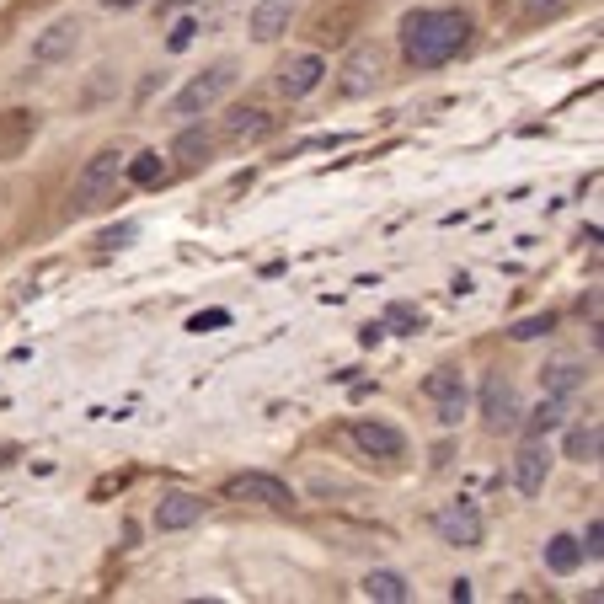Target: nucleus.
Returning a JSON list of instances; mask_svg holds the SVG:
<instances>
[{
    "instance_id": "21",
    "label": "nucleus",
    "mask_w": 604,
    "mask_h": 604,
    "mask_svg": "<svg viewBox=\"0 0 604 604\" xmlns=\"http://www.w3.org/2000/svg\"><path fill=\"white\" fill-rule=\"evenodd\" d=\"M583 375H588V369H583L578 359H562V364H551L540 380H546V396H562V401H567V396L583 385Z\"/></svg>"
},
{
    "instance_id": "11",
    "label": "nucleus",
    "mask_w": 604,
    "mask_h": 604,
    "mask_svg": "<svg viewBox=\"0 0 604 604\" xmlns=\"http://www.w3.org/2000/svg\"><path fill=\"white\" fill-rule=\"evenodd\" d=\"M81 49V22H54L33 38V65H65V59Z\"/></svg>"
},
{
    "instance_id": "6",
    "label": "nucleus",
    "mask_w": 604,
    "mask_h": 604,
    "mask_svg": "<svg viewBox=\"0 0 604 604\" xmlns=\"http://www.w3.org/2000/svg\"><path fill=\"white\" fill-rule=\"evenodd\" d=\"M225 498H230V503H257V508H273V514L294 508L289 482H278V476H268V471H241V476H230V482H225Z\"/></svg>"
},
{
    "instance_id": "29",
    "label": "nucleus",
    "mask_w": 604,
    "mask_h": 604,
    "mask_svg": "<svg viewBox=\"0 0 604 604\" xmlns=\"http://www.w3.org/2000/svg\"><path fill=\"white\" fill-rule=\"evenodd\" d=\"M551 11H562V0H524V17H530V22L551 17Z\"/></svg>"
},
{
    "instance_id": "30",
    "label": "nucleus",
    "mask_w": 604,
    "mask_h": 604,
    "mask_svg": "<svg viewBox=\"0 0 604 604\" xmlns=\"http://www.w3.org/2000/svg\"><path fill=\"white\" fill-rule=\"evenodd\" d=\"M385 321H391V327H412V321H423L412 311V305H391V311H385Z\"/></svg>"
},
{
    "instance_id": "32",
    "label": "nucleus",
    "mask_w": 604,
    "mask_h": 604,
    "mask_svg": "<svg viewBox=\"0 0 604 604\" xmlns=\"http://www.w3.org/2000/svg\"><path fill=\"white\" fill-rule=\"evenodd\" d=\"M188 6H198V0H161V11H188Z\"/></svg>"
},
{
    "instance_id": "13",
    "label": "nucleus",
    "mask_w": 604,
    "mask_h": 604,
    "mask_svg": "<svg viewBox=\"0 0 604 604\" xmlns=\"http://www.w3.org/2000/svg\"><path fill=\"white\" fill-rule=\"evenodd\" d=\"M225 145H257V139H268L273 134V113H268V107H230V113H225Z\"/></svg>"
},
{
    "instance_id": "12",
    "label": "nucleus",
    "mask_w": 604,
    "mask_h": 604,
    "mask_svg": "<svg viewBox=\"0 0 604 604\" xmlns=\"http://www.w3.org/2000/svg\"><path fill=\"white\" fill-rule=\"evenodd\" d=\"M33 139H38V113H27V107H6V113H0V166L17 161Z\"/></svg>"
},
{
    "instance_id": "27",
    "label": "nucleus",
    "mask_w": 604,
    "mask_h": 604,
    "mask_svg": "<svg viewBox=\"0 0 604 604\" xmlns=\"http://www.w3.org/2000/svg\"><path fill=\"white\" fill-rule=\"evenodd\" d=\"M439 407V428H455L460 417H466V396H444V401H433Z\"/></svg>"
},
{
    "instance_id": "23",
    "label": "nucleus",
    "mask_w": 604,
    "mask_h": 604,
    "mask_svg": "<svg viewBox=\"0 0 604 604\" xmlns=\"http://www.w3.org/2000/svg\"><path fill=\"white\" fill-rule=\"evenodd\" d=\"M123 172H129L139 188H156V182H166V161H161V150H139L134 161H123Z\"/></svg>"
},
{
    "instance_id": "26",
    "label": "nucleus",
    "mask_w": 604,
    "mask_h": 604,
    "mask_svg": "<svg viewBox=\"0 0 604 604\" xmlns=\"http://www.w3.org/2000/svg\"><path fill=\"white\" fill-rule=\"evenodd\" d=\"M578 551L588 556V562H599V556H604V519H588V530H583V540H578Z\"/></svg>"
},
{
    "instance_id": "31",
    "label": "nucleus",
    "mask_w": 604,
    "mask_h": 604,
    "mask_svg": "<svg viewBox=\"0 0 604 604\" xmlns=\"http://www.w3.org/2000/svg\"><path fill=\"white\" fill-rule=\"evenodd\" d=\"M107 11H134V6H145V0H102Z\"/></svg>"
},
{
    "instance_id": "14",
    "label": "nucleus",
    "mask_w": 604,
    "mask_h": 604,
    "mask_svg": "<svg viewBox=\"0 0 604 604\" xmlns=\"http://www.w3.org/2000/svg\"><path fill=\"white\" fill-rule=\"evenodd\" d=\"M204 519V498L198 492H161V503H156V530H188V524Z\"/></svg>"
},
{
    "instance_id": "9",
    "label": "nucleus",
    "mask_w": 604,
    "mask_h": 604,
    "mask_svg": "<svg viewBox=\"0 0 604 604\" xmlns=\"http://www.w3.org/2000/svg\"><path fill=\"white\" fill-rule=\"evenodd\" d=\"M482 417H487L492 433L519 428L524 407H519V391H514V385H508L503 375H487V380H482Z\"/></svg>"
},
{
    "instance_id": "7",
    "label": "nucleus",
    "mask_w": 604,
    "mask_h": 604,
    "mask_svg": "<svg viewBox=\"0 0 604 604\" xmlns=\"http://www.w3.org/2000/svg\"><path fill=\"white\" fill-rule=\"evenodd\" d=\"M348 439L359 444V455H369V460H401L407 455V433L380 423V417H359V423L348 428Z\"/></svg>"
},
{
    "instance_id": "1",
    "label": "nucleus",
    "mask_w": 604,
    "mask_h": 604,
    "mask_svg": "<svg viewBox=\"0 0 604 604\" xmlns=\"http://www.w3.org/2000/svg\"><path fill=\"white\" fill-rule=\"evenodd\" d=\"M466 43H471V17L466 11L433 6V11H412V17L401 22V54H407V65H417V70L449 65Z\"/></svg>"
},
{
    "instance_id": "22",
    "label": "nucleus",
    "mask_w": 604,
    "mask_h": 604,
    "mask_svg": "<svg viewBox=\"0 0 604 604\" xmlns=\"http://www.w3.org/2000/svg\"><path fill=\"white\" fill-rule=\"evenodd\" d=\"M546 567L562 572V578H567V572H578V567H583L578 540H572V535H551V540H546Z\"/></svg>"
},
{
    "instance_id": "20",
    "label": "nucleus",
    "mask_w": 604,
    "mask_h": 604,
    "mask_svg": "<svg viewBox=\"0 0 604 604\" xmlns=\"http://www.w3.org/2000/svg\"><path fill=\"white\" fill-rule=\"evenodd\" d=\"M562 417H567V401H562V396H546L530 417H519V423H524V433H530V439H546L551 428H562Z\"/></svg>"
},
{
    "instance_id": "17",
    "label": "nucleus",
    "mask_w": 604,
    "mask_h": 604,
    "mask_svg": "<svg viewBox=\"0 0 604 604\" xmlns=\"http://www.w3.org/2000/svg\"><path fill=\"white\" fill-rule=\"evenodd\" d=\"M604 455V428L599 423H578L567 433V460H578V466H599Z\"/></svg>"
},
{
    "instance_id": "15",
    "label": "nucleus",
    "mask_w": 604,
    "mask_h": 604,
    "mask_svg": "<svg viewBox=\"0 0 604 604\" xmlns=\"http://www.w3.org/2000/svg\"><path fill=\"white\" fill-rule=\"evenodd\" d=\"M294 11H300V0H257V6H252V22H246V27H252L257 43H273V38L289 33Z\"/></svg>"
},
{
    "instance_id": "28",
    "label": "nucleus",
    "mask_w": 604,
    "mask_h": 604,
    "mask_svg": "<svg viewBox=\"0 0 604 604\" xmlns=\"http://www.w3.org/2000/svg\"><path fill=\"white\" fill-rule=\"evenodd\" d=\"M193 38H198V22H193V17H182V22L172 27V38H166V43H172V54H182Z\"/></svg>"
},
{
    "instance_id": "3",
    "label": "nucleus",
    "mask_w": 604,
    "mask_h": 604,
    "mask_svg": "<svg viewBox=\"0 0 604 604\" xmlns=\"http://www.w3.org/2000/svg\"><path fill=\"white\" fill-rule=\"evenodd\" d=\"M230 86H236V65H230V59H220V65H209L204 75H193V81L172 97V107H166V113H172V118H204L209 107L225 102Z\"/></svg>"
},
{
    "instance_id": "19",
    "label": "nucleus",
    "mask_w": 604,
    "mask_h": 604,
    "mask_svg": "<svg viewBox=\"0 0 604 604\" xmlns=\"http://www.w3.org/2000/svg\"><path fill=\"white\" fill-rule=\"evenodd\" d=\"M364 599H380V604H407L412 599V588L401 572H369L364 578Z\"/></svg>"
},
{
    "instance_id": "18",
    "label": "nucleus",
    "mask_w": 604,
    "mask_h": 604,
    "mask_svg": "<svg viewBox=\"0 0 604 604\" xmlns=\"http://www.w3.org/2000/svg\"><path fill=\"white\" fill-rule=\"evenodd\" d=\"M353 22H359V0H348L343 11H332V6H327V11H321V17H316L311 38H316V43H343Z\"/></svg>"
},
{
    "instance_id": "5",
    "label": "nucleus",
    "mask_w": 604,
    "mask_h": 604,
    "mask_svg": "<svg viewBox=\"0 0 604 604\" xmlns=\"http://www.w3.org/2000/svg\"><path fill=\"white\" fill-rule=\"evenodd\" d=\"M385 81V49L375 38L369 43H353L348 59H343V70H337V86H343V97H369Z\"/></svg>"
},
{
    "instance_id": "2",
    "label": "nucleus",
    "mask_w": 604,
    "mask_h": 604,
    "mask_svg": "<svg viewBox=\"0 0 604 604\" xmlns=\"http://www.w3.org/2000/svg\"><path fill=\"white\" fill-rule=\"evenodd\" d=\"M118 177H123V150H97L81 172H75V188H70V209L75 214H91V209H102V198L118 188Z\"/></svg>"
},
{
    "instance_id": "16",
    "label": "nucleus",
    "mask_w": 604,
    "mask_h": 604,
    "mask_svg": "<svg viewBox=\"0 0 604 604\" xmlns=\"http://www.w3.org/2000/svg\"><path fill=\"white\" fill-rule=\"evenodd\" d=\"M214 156V134L204 129V123H188L177 139H172V161L177 166H204Z\"/></svg>"
},
{
    "instance_id": "24",
    "label": "nucleus",
    "mask_w": 604,
    "mask_h": 604,
    "mask_svg": "<svg viewBox=\"0 0 604 604\" xmlns=\"http://www.w3.org/2000/svg\"><path fill=\"white\" fill-rule=\"evenodd\" d=\"M423 396L428 401H444V396H466V380H460V369H433L423 380Z\"/></svg>"
},
{
    "instance_id": "10",
    "label": "nucleus",
    "mask_w": 604,
    "mask_h": 604,
    "mask_svg": "<svg viewBox=\"0 0 604 604\" xmlns=\"http://www.w3.org/2000/svg\"><path fill=\"white\" fill-rule=\"evenodd\" d=\"M546 476H551L546 439H524L519 455H514V487L524 492V498H540V492H546Z\"/></svg>"
},
{
    "instance_id": "8",
    "label": "nucleus",
    "mask_w": 604,
    "mask_h": 604,
    "mask_svg": "<svg viewBox=\"0 0 604 604\" xmlns=\"http://www.w3.org/2000/svg\"><path fill=\"white\" fill-rule=\"evenodd\" d=\"M327 81V59L321 54H289L284 65H278V91H284L289 102H300V97H311V91Z\"/></svg>"
},
{
    "instance_id": "25",
    "label": "nucleus",
    "mask_w": 604,
    "mask_h": 604,
    "mask_svg": "<svg viewBox=\"0 0 604 604\" xmlns=\"http://www.w3.org/2000/svg\"><path fill=\"white\" fill-rule=\"evenodd\" d=\"M551 327H556V316H551V311H540V316L514 321V327H508V337H514V343H535V337H546Z\"/></svg>"
},
{
    "instance_id": "4",
    "label": "nucleus",
    "mask_w": 604,
    "mask_h": 604,
    "mask_svg": "<svg viewBox=\"0 0 604 604\" xmlns=\"http://www.w3.org/2000/svg\"><path fill=\"white\" fill-rule=\"evenodd\" d=\"M433 530H439L444 546L476 551V546L487 540V519H482V508H476L471 498H455V503H444L439 514H433Z\"/></svg>"
}]
</instances>
